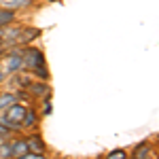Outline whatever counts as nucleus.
I'll list each match as a JSON object with an SVG mask.
<instances>
[{
  "instance_id": "nucleus-1",
  "label": "nucleus",
  "mask_w": 159,
  "mask_h": 159,
  "mask_svg": "<svg viewBox=\"0 0 159 159\" xmlns=\"http://www.w3.org/2000/svg\"><path fill=\"white\" fill-rule=\"evenodd\" d=\"M24 117H25V108L21 104H13L9 108L4 110V117H2V121L7 123L9 127H21L24 125Z\"/></svg>"
},
{
  "instance_id": "nucleus-2",
  "label": "nucleus",
  "mask_w": 159,
  "mask_h": 159,
  "mask_svg": "<svg viewBox=\"0 0 159 159\" xmlns=\"http://www.w3.org/2000/svg\"><path fill=\"white\" fill-rule=\"evenodd\" d=\"M21 60H24V66H28V68H38V66H45V55L40 53L38 49H25L21 51Z\"/></svg>"
},
{
  "instance_id": "nucleus-3",
  "label": "nucleus",
  "mask_w": 159,
  "mask_h": 159,
  "mask_svg": "<svg viewBox=\"0 0 159 159\" xmlns=\"http://www.w3.org/2000/svg\"><path fill=\"white\" fill-rule=\"evenodd\" d=\"M25 144H28V151L30 153H36V155H43V151H45V144H43V140L38 136H30L25 140Z\"/></svg>"
},
{
  "instance_id": "nucleus-4",
  "label": "nucleus",
  "mask_w": 159,
  "mask_h": 159,
  "mask_svg": "<svg viewBox=\"0 0 159 159\" xmlns=\"http://www.w3.org/2000/svg\"><path fill=\"white\" fill-rule=\"evenodd\" d=\"M28 91L34 93V96H45V98H47L51 89H49L47 83H30V85H28Z\"/></svg>"
},
{
  "instance_id": "nucleus-5",
  "label": "nucleus",
  "mask_w": 159,
  "mask_h": 159,
  "mask_svg": "<svg viewBox=\"0 0 159 159\" xmlns=\"http://www.w3.org/2000/svg\"><path fill=\"white\" fill-rule=\"evenodd\" d=\"M17 34H19V32H17ZM36 36H38V30H36V28H30V30H25V32H24V36L19 34V36L15 38V45H28L32 38H36Z\"/></svg>"
},
{
  "instance_id": "nucleus-6",
  "label": "nucleus",
  "mask_w": 159,
  "mask_h": 159,
  "mask_svg": "<svg viewBox=\"0 0 159 159\" xmlns=\"http://www.w3.org/2000/svg\"><path fill=\"white\" fill-rule=\"evenodd\" d=\"M15 102H17V96H15V93H2V96H0V112L7 110L9 106H13Z\"/></svg>"
},
{
  "instance_id": "nucleus-7",
  "label": "nucleus",
  "mask_w": 159,
  "mask_h": 159,
  "mask_svg": "<svg viewBox=\"0 0 159 159\" xmlns=\"http://www.w3.org/2000/svg\"><path fill=\"white\" fill-rule=\"evenodd\" d=\"M13 155L15 157H21V155H25L28 153V144H25V140H19V142H13Z\"/></svg>"
},
{
  "instance_id": "nucleus-8",
  "label": "nucleus",
  "mask_w": 159,
  "mask_h": 159,
  "mask_svg": "<svg viewBox=\"0 0 159 159\" xmlns=\"http://www.w3.org/2000/svg\"><path fill=\"white\" fill-rule=\"evenodd\" d=\"M13 19H15V13L13 11H0V28H4Z\"/></svg>"
},
{
  "instance_id": "nucleus-9",
  "label": "nucleus",
  "mask_w": 159,
  "mask_h": 159,
  "mask_svg": "<svg viewBox=\"0 0 159 159\" xmlns=\"http://www.w3.org/2000/svg\"><path fill=\"white\" fill-rule=\"evenodd\" d=\"M34 121H36V112H34V110H25L24 125H34Z\"/></svg>"
},
{
  "instance_id": "nucleus-10",
  "label": "nucleus",
  "mask_w": 159,
  "mask_h": 159,
  "mask_svg": "<svg viewBox=\"0 0 159 159\" xmlns=\"http://www.w3.org/2000/svg\"><path fill=\"white\" fill-rule=\"evenodd\" d=\"M34 74H36V76H40V81H47V79H49V72H47V68H45V66L34 68Z\"/></svg>"
},
{
  "instance_id": "nucleus-11",
  "label": "nucleus",
  "mask_w": 159,
  "mask_h": 159,
  "mask_svg": "<svg viewBox=\"0 0 159 159\" xmlns=\"http://www.w3.org/2000/svg\"><path fill=\"white\" fill-rule=\"evenodd\" d=\"M11 155H13L11 144H2V147H0V157H11Z\"/></svg>"
},
{
  "instance_id": "nucleus-12",
  "label": "nucleus",
  "mask_w": 159,
  "mask_h": 159,
  "mask_svg": "<svg viewBox=\"0 0 159 159\" xmlns=\"http://www.w3.org/2000/svg\"><path fill=\"white\" fill-rule=\"evenodd\" d=\"M147 153H148V147L138 148V151H136V159H144V157H147Z\"/></svg>"
},
{
  "instance_id": "nucleus-13",
  "label": "nucleus",
  "mask_w": 159,
  "mask_h": 159,
  "mask_svg": "<svg viewBox=\"0 0 159 159\" xmlns=\"http://www.w3.org/2000/svg\"><path fill=\"white\" fill-rule=\"evenodd\" d=\"M17 159H45L43 155H36V153H25V155H21V157Z\"/></svg>"
},
{
  "instance_id": "nucleus-14",
  "label": "nucleus",
  "mask_w": 159,
  "mask_h": 159,
  "mask_svg": "<svg viewBox=\"0 0 159 159\" xmlns=\"http://www.w3.org/2000/svg\"><path fill=\"white\" fill-rule=\"evenodd\" d=\"M108 159H125V153L123 151H115V153H110Z\"/></svg>"
},
{
  "instance_id": "nucleus-15",
  "label": "nucleus",
  "mask_w": 159,
  "mask_h": 159,
  "mask_svg": "<svg viewBox=\"0 0 159 159\" xmlns=\"http://www.w3.org/2000/svg\"><path fill=\"white\" fill-rule=\"evenodd\" d=\"M7 134H9V125L4 121H0V136H7Z\"/></svg>"
},
{
  "instance_id": "nucleus-16",
  "label": "nucleus",
  "mask_w": 159,
  "mask_h": 159,
  "mask_svg": "<svg viewBox=\"0 0 159 159\" xmlns=\"http://www.w3.org/2000/svg\"><path fill=\"white\" fill-rule=\"evenodd\" d=\"M45 115H51V104H49V102L45 104Z\"/></svg>"
},
{
  "instance_id": "nucleus-17",
  "label": "nucleus",
  "mask_w": 159,
  "mask_h": 159,
  "mask_svg": "<svg viewBox=\"0 0 159 159\" xmlns=\"http://www.w3.org/2000/svg\"><path fill=\"white\" fill-rule=\"evenodd\" d=\"M7 36V34H4V30H0V45H2V38Z\"/></svg>"
},
{
  "instance_id": "nucleus-18",
  "label": "nucleus",
  "mask_w": 159,
  "mask_h": 159,
  "mask_svg": "<svg viewBox=\"0 0 159 159\" xmlns=\"http://www.w3.org/2000/svg\"><path fill=\"white\" fill-rule=\"evenodd\" d=\"M0 83H2V70H0Z\"/></svg>"
},
{
  "instance_id": "nucleus-19",
  "label": "nucleus",
  "mask_w": 159,
  "mask_h": 159,
  "mask_svg": "<svg viewBox=\"0 0 159 159\" xmlns=\"http://www.w3.org/2000/svg\"><path fill=\"white\" fill-rule=\"evenodd\" d=\"M0 53H2V51H0Z\"/></svg>"
}]
</instances>
